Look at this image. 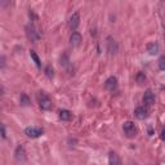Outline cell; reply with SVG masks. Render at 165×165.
I'll list each match as a JSON object with an SVG mask.
<instances>
[{"mask_svg": "<svg viewBox=\"0 0 165 165\" xmlns=\"http://www.w3.org/2000/svg\"><path fill=\"white\" fill-rule=\"evenodd\" d=\"M159 49H160V47H159L158 43H150V44H147V52H149L151 56L158 54Z\"/></svg>", "mask_w": 165, "mask_h": 165, "instance_id": "8fae6325", "label": "cell"}, {"mask_svg": "<svg viewBox=\"0 0 165 165\" xmlns=\"http://www.w3.org/2000/svg\"><path fill=\"white\" fill-rule=\"evenodd\" d=\"M108 41H107V49H108V52L112 54V53H116L117 52V44H116V41L115 40H112L111 38H108L107 39Z\"/></svg>", "mask_w": 165, "mask_h": 165, "instance_id": "4fadbf2b", "label": "cell"}, {"mask_svg": "<svg viewBox=\"0 0 165 165\" xmlns=\"http://www.w3.org/2000/svg\"><path fill=\"white\" fill-rule=\"evenodd\" d=\"M159 68L163 71H165V56H161L159 59Z\"/></svg>", "mask_w": 165, "mask_h": 165, "instance_id": "ac0fdd59", "label": "cell"}, {"mask_svg": "<svg viewBox=\"0 0 165 165\" xmlns=\"http://www.w3.org/2000/svg\"><path fill=\"white\" fill-rule=\"evenodd\" d=\"M2 137L3 138H7V134H5V126L2 125Z\"/></svg>", "mask_w": 165, "mask_h": 165, "instance_id": "44dd1931", "label": "cell"}, {"mask_svg": "<svg viewBox=\"0 0 165 165\" xmlns=\"http://www.w3.org/2000/svg\"><path fill=\"white\" fill-rule=\"evenodd\" d=\"M134 116L137 119H140V120H144L147 116H149V111H147V108L144 107H137L135 111H134Z\"/></svg>", "mask_w": 165, "mask_h": 165, "instance_id": "9c48e42d", "label": "cell"}, {"mask_svg": "<svg viewBox=\"0 0 165 165\" xmlns=\"http://www.w3.org/2000/svg\"><path fill=\"white\" fill-rule=\"evenodd\" d=\"M108 164L110 165H121V159L119 158V155L116 152H110Z\"/></svg>", "mask_w": 165, "mask_h": 165, "instance_id": "30bf717a", "label": "cell"}, {"mask_svg": "<svg viewBox=\"0 0 165 165\" xmlns=\"http://www.w3.org/2000/svg\"><path fill=\"white\" fill-rule=\"evenodd\" d=\"M143 103L147 106H152L155 103V94L152 93L151 89H147L144 92V95H143Z\"/></svg>", "mask_w": 165, "mask_h": 165, "instance_id": "8992f818", "label": "cell"}, {"mask_svg": "<svg viewBox=\"0 0 165 165\" xmlns=\"http://www.w3.org/2000/svg\"><path fill=\"white\" fill-rule=\"evenodd\" d=\"M123 129H124V133L128 138H133L137 135L138 133V129L137 126L134 125V123H132V121H126V123H124L123 125Z\"/></svg>", "mask_w": 165, "mask_h": 165, "instance_id": "7a4b0ae2", "label": "cell"}, {"mask_svg": "<svg viewBox=\"0 0 165 165\" xmlns=\"http://www.w3.org/2000/svg\"><path fill=\"white\" fill-rule=\"evenodd\" d=\"M26 35H27V39L30 41H32V43H36L40 39L38 31L35 30V27H34V25H27V26H26Z\"/></svg>", "mask_w": 165, "mask_h": 165, "instance_id": "3957f363", "label": "cell"}, {"mask_svg": "<svg viewBox=\"0 0 165 165\" xmlns=\"http://www.w3.org/2000/svg\"><path fill=\"white\" fill-rule=\"evenodd\" d=\"M105 86H106V89L114 92L117 88V79L115 76H110L108 79L106 80V83H105Z\"/></svg>", "mask_w": 165, "mask_h": 165, "instance_id": "52a82bcc", "label": "cell"}, {"mask_svg": "<svg viewBox=\"0 0 165 165\" xmlns=\"http://www.w3.org/2000/svg\"><path fill=\"white\" fill-rule=\"evenodd\" d=\"M38 102H39L40 108L44 110V111H49V110H52V107H53V103H52L50 98L43 92L38 93Z\"/></svg>", "mask_w": 165, "mask_h": 165, "instance_id": "6da1fadb", "label": "cell"}, {"mask_svg": "<svg viewBox=\"0 0 165 165\" xmlns=\"http://www.w3.org/2000/svg\"><path fill=\"white\" fill-rule=\"evenodd\" d=\"M45 75L49 77V79H52V77L54 76V70H53V67H52L50 65H48L45 67Z\"/></svg>", "mask_w": 165, "mask_h": 165, "instance_id": "e0dca14e", "label": "cell"}, {"mask_svg": "<svg viewBox=\"0 0 165 165\" xmlns=\"http://www.w3.org/2000/svg\"><path fill=\"white\" fill-rule=\"evenodd\" d=\"M161 140L163 141H165V126L163 128V130H161Z\"/></svg>", "mask_w": 165, "mask_h": 165, "instance_id": "7402d4cb", "label": "cell"}, {"mask_svg": "<svg viewBox=\"0 0 165 165\" xmlns=\"http://www.w3.org/2000/svg\"><path fill=\"white\" fill-rule=\"evenodd\" d=\"M43 133H44L43 128H38V126H29L25 129V134L30 138H38V137L43 135Z\"/></svg>", "mask_w": 165, "mask_h": 165, "instance_id": "277c9868", "label": "cell"}, {"mask_svg": "<svg viewBox=\"0 0 165 165\" xmlns=\"http://www.w3.org/2000/svg\"><path fill=\"white\" fill-rule=\"evenodd\" d=\"M61 65H62L63 67H67L68 66V57L66 54H63L62 57H61Z\"/></svg>", "mask_w": 165, "mask_h": 165, "instance_id": "d6986e66", "label": "cell"}, {"mask_svg": "<svg viewBox=\"0 0 165 165\" xmlns=\"http://www.w3.org/2000/svg\"><path fill=\"white\" fill-rule=\"evenodd\" d=\"M4 66H5V57L3 56L2 57V68H4Z\"/></svg>", "mask_w": 165, "mask_h": 165, "instance_id": "603a6c76", "label": "cell"}, {"mask_svg": "<svg viewBox=\"0 0 165 165\" xmlns=\"http://www.w3.org/2000/svg\"><path fill=\"white\" fill-rule=\"evenodd\" d=\"M16 159L18 161H23L26 159V152H25L23 146H18L16 149Z\"/></svg>", "mask_w": 165, "mask_h": 165, "instance_id": "7c38bea8", "label": "cell"}, {"mask_svg": "<svg viewBox=\"0 0 165 165\" xmlns=\"http://www.w3.org/2000/svg\"><path fill=\"white\" fill-rule=\"evenodd\" d=\"M81 41H83L81 34L77 32V31H74V32L71 34V36H70V43H71L72 45H75V47H79Z\"/></svg>", "mask_w": 165, "mask_h": 165, "instance_id": "ba28073f", "label": "cell"}, {"mask_svg": "<svg viewBox=\"0 0 165 165\" xmlns=\"http://www.w3.org/2000/svg\"><path fill=\"white\" fill-rule=\"evenodd\" d=\"M30 56H31V58L34 59V62L36 63V66H38V67H40V66H41V62H40V58H39V56H38V54H36L34 50H30Z\"/></svg>", "mask_w": 165, "mask_h": 165, "instance_id": "2e32d148", "label": "cell"}, {"mask_svg": "<svg viewBox=\"0 0 165 165\" xmlns=\"http://www.w3.org/2000/svg\"><path fill=\"white\" fill-rule=\"evenodd\" d=\"M20 102H21V105H23V106H29L30 105V98L27 97V94L22 93L21 97H20Z\"/></svg>", "mask_w": 165, "mask_h": 165, "instance_id": "9a60e30c", "label": "cell"}, {"mask_svg": "<svg viewBox=\"0 0 165 165\" xmlns=\"http://www.w3.org/2000/svg\"><path fill=\"white\" fill-rule=\"evenodd\" d=\"M144 80H146V76L142 74V72H140L137 75V81L140 83V84H142V83H144Z\"/></svg>", "mask_w": 165, "mask_h": 165, "instance_id": "ffe728a7", "label": "cell"}, {"mask_svg": "<svg viewBox=\"0 0 165 165\" xmlns=\"http://www.w3.org/2000/svg\"><path fill=\"white\" fill-rule=\"evenodd\" d=\"M59 117H61V120H63V121H68V120H71L72 114L68 110H61L59 111Z\"/></svg>", "mask_w": 165, "mask_h": 165, "instance_id": "5bb4252c", "label": "cell"}, {"mask_svg": "<svg viewBox=\"0 0 165 165\" xmlns=\"http://www.w3.org/2000/svg\"><path fill=\"white\" fill-rule=\"evenodd\" d=\"M79 23H80V13L79 12H75L70 17V20H68V26H70V29L72 31H75L77 29V26H79Z\"/></svg>", "mask_w": 165, "mask_h": 165, "instance_id": "5b68a950", "label": "cell"}]
</instances>
